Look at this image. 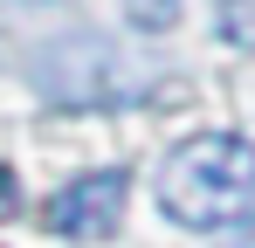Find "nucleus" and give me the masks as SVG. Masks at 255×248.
Here are the masks:
<instances>
[{"instance_id":"obj_1","label":"nucleus","mask_w":255,"mask_h":248,"mask_svg":"<svg viewBox=\"0 0 255 248\" xmlns=\"http://www.w3.org/2000/svg\"><path fill=\"white\" fill-rule=\"evenodd\" d=\"M159 207L166 221L214 235L255 214V145L242 131H200L186 145H172L159 165Z\"/></svg>"},{"instance_id":"obj_2","label":"nucleus","mask_w":255,"mask_h":248,"mask_svg":"<svg viewBox=\"0 0 255 248\" xmlns=\"http://www.w3.org/2000/svg\"><path fill=\"white\" fill-rule=\"evenodd\" d=\"M125 193H131L125 172H83V179H69V186L42 207V221H48V235H69V242H104V235L125 221Z\"/></svg>"},{"instance_id":"obj_3","label":"nucleus","mask_w":255,"mask_h":248,"mask_svg":"<svg viewBox=\"0 0 255 248\" xmlns=\"http://www.w3.org/2000/svg\"><path fill=\"white\" fill-rule=\"evenodd\" d=\"M221 41L255 55V0H221Z\"/></svg>"},{"instance_id":"obj_4","label":"nucleus","mask_w":255,"mask_h":248,"mask_svg":"<svg viewBox=\"0 0 255 248\" xmlns=\"http://www.w3.org/2000/svg\"><path fill=\"white\" fill-rule=\"evenodd\" d=\"M125 14L145 28V35H166L172 21H179V0H125Z\"/></svg>"},{"instance_id":"obj_5","label":"nucleus","mask_w":255,"mask_h":248,"mask_svg":"<svg viewBox=\"0 0 255 248\" xmlns=\"http://www.w3.org/2000/svg\"><path fill=\"white\" fill-rule=\"evenodd\" d=\"M21 207V179H14V165H0V221Z\"/></svg>"}]
</instances>
